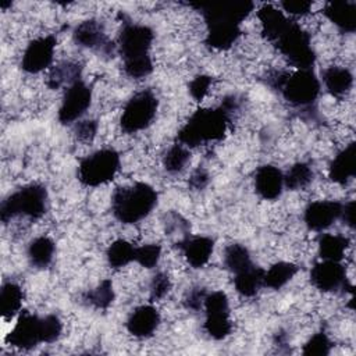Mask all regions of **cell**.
Here are the masks:
<instances>
[{"mask_svg":"<svg viewBox=\"0 0 356 356\" xmlns=\"http://www.w3.org/2000/svg\"><path fill=\"white\" fill-rule=\"evenodd\" d=\"M231 113L221 104L218 107L197 108L178 131V143L189 147H197L206 142L220 140L224 138Z\"/></svg>","mask_w":356,"mask_h":356,"instance_id":"6da1fadb","label":"cell"},{"mask_svg":"<svg viewBox=\"0 0 356 356\" xmlns=\"http://www.w3.org/2000/svg\"><path fill=\"white\" fill-rule=\"evenodd\" d=\"M266 83L278 90L295 107H310L314 104L321 89L320 79L313 70H296L295 72L273 71L267 74Z\"/></svg>","mask_w":356,"mask_h":356,"instance_id":"7a4b0ae2","label":"cell"},{"mask_svg":"<svg viewBox=\"0 0 356 356\" xmlns=\"http://www.w3.org/2000/svg\"><path fill=\"white\" fill-rule=\"evenodd\" d=\"M157 199V192L146 182L118 186L111 196V211L120 222L135 224L150 214Z\"/></svg>","mask_w":356,"mask_h":356,"instance_id":"3957f363","label":"cell"},{"mask_svg":"<svg viewBox=\"0 0 356 356\" xmlns=\"http://www.w3.org/2000/svg\"><path fill=\"white\" fill-rule=\"evenodd\" d=\"M47 191L40 184H28L8 195L0 204V220L7 224L17 216L40 218L46 213Z\"/></svg>","mask_w":356,"mask_h":356,"instance_id":"277c9868","label":"cell"},{"mask_svg":"<svg viewBox=\"0 0 356 356\" xmlns=\"http://www.w3.org/2000/svg\"><path fill=\"white\" fill-rule=\"evenodd\" d=\"M273 44L296 70H313L316 53L312 47L310 35L296 21L289 19Z\"/></svg>","mask_w":356,"mask_h":356,"instance_id":"5b68a950","label":"cell"},{"mask_svg":"<svg viewBox=\"0 0 356 356\" xmlns=\"http://www.w3.org/2000/svg\"><path fill=\"white\" fill-rule=\"evenodd\" d=\"M120 170V154L114 149H100L83 157L78 165V179L85 186H99L111 181Z\"/></svg>","mask_w":356,"mask_h":356,"instance_id":"8992f818","label":"cell"},{"mask_svg":"<svg viewBox=\"0 0 356 356\" xmlns=\"http://www.w3.org/2000/svg\"><path fill=\"white\" fill-rule=\"evenodd\" d=\"M159 100L150 89L135 93L124 106L120 118L121 129L127 134H135L147 128L156 117Z\"/></svg>","mask_w":356,"mask_h":356,"instance_id":"52a82bcc","label":"cell"},{"mask_svg":"<svg viewBox=\"0 0 356 356\" xmlns=\"http://www.w3.org/2000/svg\"><path fill=\"white\" fill-rule=\"evenodd\" d=\"M189 7L199 10L204 18L206 25L214 22H225L241 25V22L253 11V1L241 0V1H199L188 3Z\"/></svg>","mask_w":356,"mask_h":356,"instance_id":"ba28073f","label":"cell"},{"mask_svg":"<svg viewBox=\"0 0 356 356\" xmlns=\"http://www.w3.org/2000/svg\"><path fill=\"white\" fill-rule=\"evenodd\" d=\"M153 39L154 33L152 28L140 24L124 22L117 44V49L124 63L149 57V50L152 47Z\"/></svg>","mask_w":356,"mask_h":356,"instance_id":"9c48e42d","label":"cell"},{"mask_svg":"<svg viewBox=\"0 0 356 356\" xmlns=\"http://www.w3.org/2000/svg\"><path fill=\"white\" fill-rule=\"evenodd\" d=\"M6 342L24 350L33 349L39 343H43V317L32 314L28 310H22L15 325L7 334Z\"/></svg>","mask_w":356,"mask_h":356,"instance_id":"30bf717a","label":"cell"},{"mask_svg":"<svg viewBox=\"0 0 356 356\" xmlns=\"http://www.w3.org/2000/svg\"><path fill=\"white\" fill-rule=\"evenodd\" d=\"M92 103V88L82 79L68 86L64 92L57 118L63 125H68L79 120Z\"/></svg>","mask_w":356,"mask_h":356,"instance_id":"8fae6325","label":"cell"},{"mask_svg":"<svg viewBox=\"0 0 356 356\" xmlns=\"http://www.w3.org/2000/svg\"><path fill=\"white\" fill-rule=\"evenodd\" d=\"M310 282L323 292H337L339 289L353 292V286L348 284L346 270L341 261L323 260L316 263L310 270Z\"/></svg>","mask_w":356,"mask_h":356,"instance_id":"7c38bea8","label":"cell"},{"mask_svg":"<svg viewBox=\"0 0 356 356\" xmlns=\"http://www.w3.org/2000/svg\"><path fill=\"white\" fill-rule=\"evenodd\" d=\"M56 44L57 39L53 35H46L31 40L22 54L21 68L25 72L38 74L50 67Z\"/></svg>","mask_w":356,"mask_h":356,"instance_id":"4fadbf2b","label":"cell"},{"mask_svg":"<svg viewBox=\"0 0 356 356\" xmlns=\"http://www.w3.org/2000/svg\"><path fill=\"white\" fill-rule=\"evenodd\" d=\"M74 42L82 47L97 50L104 56H113L117 44L106 36L103 24L97 19H86L78 24L72 32Z\"/></svg>","mask_w":356,"mask_h":356,"instance_id":"5bb4252c","label":"cell"},{"mask_svg":"<svg viewBox=\"0 0 356 356\" xmlns=\"http://www.w3.org/2000/svg\"><path fill=\"white\" fill-rule=\"evenodd\" d=\"M343 203L338 200H317L310 203L303 213L305 224L309 229L320 232L330 228L341 218Z\"/></svg>","mask_w":356,"mask_h":356,"instance_id":"9a60e30c","label":"cell"},{"mask_svg":"<svg viewBox=\"0 0 356 356\" xmlns=\"http://www.w3.org/2000/svg\"><path fill=\"white\" fill-rule=\"evenodd\" d=\"M175 248L184 253L186 261L193 268H200L210 260V256L214 250V241L210 236L189 235L185 239L177 242Z\"/></svg>","mask_w":356,"mask_h":356,"instance_id":"2e32d148","label":"cell"},{"mask_svg":"<svg viewBox=\"0 0 356 356\" xmlns=\"http://www.w3.org/2000/svg\"><path fill=\"white\" fill-rule=\"evenodd\" d=\"M284 188V174L280 168L264 164L254 172V191L264 200H275L281 196Z\"/></svg>","mask_w":356,"mask_h":356,"instance_id":"e0dca14e","label":"cell"},{"mask_svg":"<svg viewBox=\"0 0 356 356\" xmlns=\"http://www.w3.org/2000/svg\"><path fill=\"white\" fill-rule=\"evenodd\" d=\"M160 324V314L152 305L136 307L127 320V330L136 338H149L154 334Z\"/></svg>","mask_w":356,"mask_h":356,"instance_id":"ac0fdd59","label":"cell"},{"mask_svg":"<svg viewBox=\"0 0 356 356\" xmlns=\"http://www.w3.org/2000/svg\"><path fill=\"white\" fill-rule=\"evenodd\" d=\"M356 175V143L350 142L342 149L328 165V177L332 182L345 185Z\"/></svg>","mask_w":356,"mask_h":356,"instance_id":"d6986e66","label":"cell"},{"mask_svg":"<svg viewBox=\"0 0 356 356\" xmlns=\"http://www.w3.org/2000/svg\"><path fill=\"white\" fill-rule=\"evenodd\" d=\"M324 15L343 33H353L356 29V4L348 0L330 1L324 7Z\"/></svg>","mask_w":356,"mask_h":356,"instance_id":"ffe728a7","label":"cell"},{"mask_svg":"<svg viewBox=\"0 0 356 356\" xmlns=\"http://www.w3.org/2000/svg\"><path fill=\"white\" fill-rule=\"evenodd\" d=\"M241 33L242 31L239 25L225 24V22L209 24L206 44L217 50H227L239 39Z\"/></svg>","mask_w":356,"mask_h":356,"instance_id":"44dd1931","label":"cell"},{"mask_svg":"<svg viewBox=\"0 0 356 356\" xmlns=\"http://www.w3.org/2000/svg\"><path fill=\"white\" fill-rule=\"evenodd\" d=\"M323 82L331 96L342 97L352 89L353 75L345 67L331 65L323 71Z\"/></svg>","mask_w":356,"mask_h":356,"instance_id":"7402d4cb","label":"cell"},{"mask_svg":"<svg viewBox=\"0 0 356 356\" xmlns=\"http://www.w3.org/2000/svg\"><path fill=\"white\" fill-rule=\"evenodd\" d=\"M257 18L261 24V33L268 42H274L275 38L284 31L291 18H286L282 11L271 4H264L257 11Z\"/></svg>","mask_w":356,"mask_h":356,"instance_id":"603a6c76","label":"cell"},{"mask_svg":"<svg viewBox=\"0 0 356 356\" xmlns=\"http://www.w3.org/2000/svg\"><path fill=\"white\" fill-rule=\"evenodd\" d=\"M82 65L74 61H63L50 70L47 86L50 89H60L61 86H71L81 79Z\"/></svg>","mask_w":356,"mask_h":356,"instance_id":"cb8c5ba5","label":"cell"},{"mask_svg":"<svg viewBox=\"0 0 356 356\" xmlns=\"http://www.w3.org/2000/svg\"><path fill=\"white\" fill-rule=\"evenodd\" d=\"M350 241L341 234H323L318 236V254L323 260L341 261Z\"/></svg>","mask_w":356,"mask_h":356,"instance_id":"d4e9b609","label":"cell"},{"mask_svg":"<svg viewBox=\"0 0 356 356\" xmlns=\"http://www.w3.org/2000/svg\"><path fill=\"white\" fill-rule=\"evenodd\" d=\"M264 268L257 266H250L249 268L235 274L234 285L238 293H241L245 298H252L257 293L260 286H263V277H264Z\"/></svg>","mask_w":356,"mask_h":356,"instance_id":"484cf974","label":"cell"},{"mask_svg":"<svg viewBox=\"0 0 356 356\" xmlns=\"http://www.w3.org/2000/svg\"><path fill=\"white\" fill-rule=\"evenodd\" d=\"M56 245L49 236H38L28 246V259L32 266L46 268L53 261Z\"/></svg>","mask_w":356,"mask_h":356,"instance_id":"4316f807","label":"cell"},{"mask_svg":"<svg viewBox=\"0 0 356 356\" xmlns=\"http://www.w3.org/2000/svg\"><path fill=\"white\" fill-rule=\"evenodd\" d=\"M24 293L15 282H4L0 289V313L6 320L13 318L22 307Z\"/></svg>","mask_w":356,"mask_h":356,"instance_id":"83f0119b","label":"cell"},{"mask_svg":"<svg viewBox=\"0 0 356 356\" xmlns=\"http://www.w3.org/2000/svg\"><path fill=\"white\" fill-rule=\"evenodd\" d=\"M298 270L299 267L293 263L278 261L264 271L263 285L271 289H281L286 282H289L295 277Z\"/></svg>","mask_w":356,"mask_h":356,"instance_id":"f1b7e54d","label":"cell"},{"mask_svg":"<svg viewBox=\"0 0 356 356\" xmlns=\"http://www.w3.org/2000/svg\"><path fill=\"white\" fill-rule=\"evenodd\" d=\"M135 250L136 246H134L131 242L125 239H117L107 248L106 257L113 268H121L131 261H135Z\"/></svg>","mask_w":356,"mask_h":356,"instance_id":"f546056e","label":"cell"},{"mask_svg":"<svg viewBox=\"0 0 356 356\" xmlns=\"http://www.w3.org/2000/svg\"><path fill=\"white\" fill-rule=\"evenodd\" d=\"M224 266L232 274H238L253 266V261L250 259L249 250L243 245L232 243L228 245L224 250Z\"/></svg>","mask_w":356,"mask_h":356,"instance_id":"4dcf8cb0","label":"cell"},{"mask_svg":"<svg viewBox=\"0 0 356 356\" xmlns=\"http://www.w3.org/2000/svg\"><path fill=\"white\" fill-rule=\"evenodd\" d=\"M204 331L213 339H224L232 331V321L229 318V312L220 313H209L206 314V321L203 324Z\"/></svg>","mask_w":356,"mask_h":356,"instance_id":"1f68e13d","label":"cell"},{"mask_svg":"<svg viewBox=\"0 0 356 356\" xmlns=\"http://www.w3.org/2000/svg\"><path fill=\"white\" fill-rule=\"evenodd\" d=\"M83 300L96 309L106 310L114 300V289L111 280H103L96 288L86 291L82 295Z\"/></svg>","mask_w":356,"mask_h":356,"instance_id":"d6a6232c","label":"cell"},{"mask_svg":"<svg viewBox=\"0 0 356 356\" xmlns=\"http://www.w3.org/2000/svg\"><path fill=\"white\" fill-rule=\"evenodd\" d=\"M313 179V171L306 163H295L284 174V186L291 191H298L307 186Z\"/></svg>","mask_w":356,"mask_h":356,"instance_id":"836d02e7","label":"cell"},{"mask_svg":"<svg viewBox=\"0 0 356 356\" xmlns=\"http://www.w3.org/2000/svg\"><path fill=\"white\" fill-rule=\"evenodd\" d=\"M189 159H191L189 149L181 143H175L167 150V153L163 157L164 170L170 174H178L185 168Z\"/></svg>","mask_w":356,"mask_h":356,"instance_id":"e575fe53","label":"cell"},{"mask_svg":"<svg viewBox=\"0 0 356 356\" xmlns=\"http://www.w3.org/2000/svg\"><path fill=\"white\" fill-rule=\"evenodd\" d=\"M332 342L324 331L316 332L302 348L305 356H327L330 355Z\"/></svg>","mask_w":356,"mask_h":356,"instance_id":"d590c367","label":"cell"},{"mask_svg":"<svg viewBox=\"0 0 356 356\" xmlns=\"http://www.w3.org/2000/svg\"><path fill=\"white\" fill-rule=\"evenodd\" d=\"M161 256V246L157 243H146L136 246L135 261L145 268H153L157 266Z\"/></svg>","mask_w":356,"mask_h":356,"instance_id":"8d00e7d4","label":"cell"},{"mask_svg":"<svg viewBox=\"0 0 356 356\" xmlns=\"http://www.w3.org/2000/svg\"><path fill=\"white\" fill-rule=\"evenodd\" d=\"M164 231H165V235H171V236L178 235L179 232L181 238L185 239L186 236L191 235V225L182 216L174 211H170L164 217Z\"/></svg>","mask_w":356,"mask_h":356,"instance_id":"74e56055","label":"cell"},{"mask_svg":"<svg viewBox=\"0 0 356 356\" xmlns=\"http://www.w3.org/2000/svg\"><path fill=\"white\" fill-rule=\"evenodd\" d=\"M124 71L129 78L140 79V78H145L149 74H152L153 61H152L150 56L138 58V60H132V61H127V63H124Z\"/></svg>","mask_w":356,"mask_h":356,"instance_id":"f35d334b","label":"cell"},{"mask_svg":"<svg viewBox=\"0 0 356 356\" xmlns=\"http://www.w3.org/2000/svg\"><path fill=\"white\" fill-rule=\"evenodd\" d=\"M204 312L209 313H220V312H229V302L228 296L222 291H214L211 293H207L203 300Z\"/></svg>","mask_w":356,"mask_h":356,"instance_id":"ab89813d","label":"cell"},{"mask_svg":"<svg viewBox=\"0 0 356 356\" xmlns=\"http://www.w3.org/2000/svg\"><path fill=\"white\" fill-rule=\"evenodd\" d=\"M171 289V281L165 273H156L150 282V300H159L164 298Z\"/></svg>","mask_w":356,"mask_h":356,"instance_id":"60d3db41","label":"cell"},{"mask_svg":"<svg viewBox=\"0 0 356 356\" xmlns=\"http://www.w3.org/2000/svg\"><path fill=\"white\" fill-rule=\"evenodd\" d=\"M43 332L44 343H51L57 341L63 332V323L56 314H47L43 317Z\"/></svg>","mask_w":356,"mask_h":356,"instance_id":"b9f144b4","label":"cell"},{"mask_svg":"<svg viewBox=\"0 0 356 356\" xmlns=\"http://www.w3.org/2000/svg\"><path fill=\"white\" fill-rule=\"evenodd\" d=\"M97 128L99 124L96 120H83V121H78L75 124L74 132H75V138L79 142H85L89 143L95 139L96 134H97Z\"/></svg>","mask_w":356,"mask_h":356,"instance_id":"7bdbcfd3","label":"cell"},{"mask_svg":"<svg viewBox=\"0 0 356 356\" xmlns=\"http://www.w3.org/2000/svg\"><path fill=\"white\" fill-rule=\"evenodd\" d=\"M213 82V78L209 75H196L191 82H189V93L196 102H202L204 96L209 92V88Z\"/></svg>","mask_w":356,"mask_h":356,"instance_id":"ee69618b","label":"cell"},{"mask_svg":"<svg viewBox=\"0 0 356 356\" xmlns=\"http://www.w3.org/2000/svg\"><path fill=\"white\" fill-rule=\"evenodd\" d=\"M206 295H207V292L204 288H200V286L192 288L185 293L182 303H184L185 309L192 310V312H199L200 307L203 306V300H204Z\"/></svg>","mask_w":356,"mask_h":356,"instance_id":"f6af8a7d","label":"cell"},{"mask_svg":"<svg viewBox=\"0 0 356 356\" xmlns=\"http://www.w3.org/2000/svg\"><path fill=\"white\" fill-rule=\"evenodd\" d=\"M285 13L291 15H306L310 13L312 1L305 0H284L280 3Z\"/></svg>","mask_w":356,"mask_h":356,"instance_id":"bcb514c9","label":"cell"},{"mask_svg":"<svg viewBox=\"0 0 356 356\" xmlns=\"http://www.w3.org/2000/svg\"><path fill=\"white\" fill-rule=\"evenodd\" d=\"M210 181V177H209V172L202 168V167H197L192 174H191V178H189V186L195 191H202L203 188L207 186Z\"/></svg>","mask_w":356,"mask_h":356,"instance_id":"7dc6e473","label":"cell"},{"mask_svg":"<svg viewBox=\"0 0 356 356\" xmlns=\"http://www.w3.org/2000/svg\"><path fill=\"white\" fill-rule=\"evenodd\" d=\"M341 218L349 228H355V200H350L343 204Z\"/></svg>","mask_w":356,"mask_h":356,"instance_id":"c3c4849f","label":"cell"}]
</instances>
